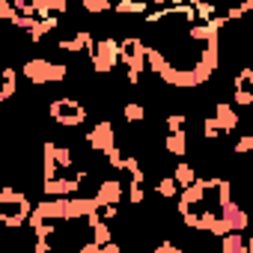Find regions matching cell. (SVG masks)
<instances>
[{
  "instance_id": "4316f807",
  "label": "cell",
  "mask_w": 253,
  "mask_h": 253,
  "mask_svg": "<svg viewBox=\"0 0 253 253\" xmlns=\"http://www.w3.org/2000/svg\"><path fill=\"white\" fill-rule=\"evenodd\" d=\"M185 122H188V119H185L182 113H170V116H167V131H185Z\"/></svg>"
},
{
  "instance_id": "4fadbf2b",
  "label": "cell",
  "mask_w": 253,
  "mask_h": 253,
  "mask_svg": "<svg viewBox=\"0 0 253 253\" xmlns=\"http://www.w3.org/2000/svg\"><path fill=\"white\" fill-rule=\"evenodd\" d=\"M92 45H95V39H92L86 30H81L75 39H63V42H60V51H72V54L86 51V54H89V51H92Z\"/></svg>"
},
{
  "instance_id": "d4e9b609",
  "label": "cell",
  "mask_w": 253,
  "mask_h": 253,
  "mask_svg": "<svg viewBox=\"0 0 253 253\" xmlns=\"http://www.w3.org/2000/svg\"><path fill=\"white\" fill-rule=\"evenodd\" d=\"M232 149H235V155H247V152H253V134H244V137H238Z\"/></svg>"
},
{
  "instance_id": "e0dca14e",
  "label": "cell",
  "mask_w": 253,
  "mask_h": 253,
  "mask_svg": "<svg viewBox=\"0 0 253 253\" xmlns=\"http://www.w3.org/2000/svg\"><path fill=\"white\" fill-rule=\"evenodd\" d=\"M42 152L54 155L60 167H72V161H75V152H72V149H66V146H57V143H45V146H42Z\"/></svg>"
},
{
  "instance_id": "f1b7e54d",
  "label": "cell",
  "mask_w": 253,
  "mask_h": 253,
  "mask_svg": "<svg viewBox=\"0 0 253 253\" xmlns=\"http://www.w3.org/2000/svg\"><path fill=\"white\" fill-rule=\"evenodd\" d=\"M101 253H119V244H113V241H107V244L101 247Z\"/></svg>"
},
{
  "instance_id": "8992f818",
  "label": "cell",
  "mask_w": 253,
  "mask_h": 253,
  "mask_svg": "<svg viewBox=\"0 0 253 253\" xmlns=\"http://www.w3.org/2000/svg\"><path fill=\"white\" fill-rule=\"evenodd\" d=\"M86 179V170H81L75 179H63V176H57V179H45L42 182V191H45V197H75L78 191H81V182Z\"/></svg>"
},
{
  "instance_id": "f546056e",
  "label": "cell",
  "mask_w": 253,
  "mask_h": 253,
  "mask_svg": "<svg viewBox=\"0 0 253 253\" xmlns=\"http://www.w3.org/2000/svg\"><path fill=\"white\" fill-rule=\"evenodd\" d=\"M247 253H253V235L247 238Z\"/></svg>"
},
{
  "instance_id": "5b68a950",
  "label": "cell",
  "mask_w": 253,
  "mask_h": 253,
  "mask_svg": "<svg viewBox=\"0 0 253 253\" xmlns=\"http://www.w3.org/2000/svg\"><path fill=\"white\" fill-rule=\"evenodd\" d=\"M33 209L36 206L30 200H24V203H0V223L9 226V229H18V226H24L30 220Z\"/></svg>"
},
{
  "instance_id": "3957f363",
  "label": "cell",
  "mask_w": 253,
  "mask_h": 253,
  "mask_svg": "<svg viewBox=\"0 0 253 253\" xmlns=\"http://www.w3.org/2000/svg\"><path fill=\"white\" fill-rule=\"evenodd\" d=\"M48 116H51L57 125L75 128V125H84V122H86V107H84L81 101H75V98H57V101H51Z\"/></svg>"
},
{
  "instance_id": "7c38bea8",
  "label": "cell",
  "mask_w": 253,
  "mask_h": 253,
  "mask_svg": "<svg viewBox=\"0 0 253 253\" xmlns=\"http://www.w3.org/2000/svg\"><path fill=\"white\" fill-rule=\"evenodd\" d=\"M164 149H167L170 155H176V158H185V155H188V134H185V131H167Z\"/></svg>"
},
{
  "instance_id": "484cf974",
  "label": "cell",
  "mask_w": 253,
  "mask_h": 253,
  "mask_svg": "<svg viewBox=\"0 0 253 253\" xmlns=\"http://www.w3.org/2000/svg\"><path fill=\"white\" fill-rule=\"evenodd\" d=\"M107 155V161H110V167H116V170H125V158H128V155H122L116 146L110 149V152H104Z\"/></svg>"
},
{
  "instance_id": "ba28073f",
  "label": "cell",
  "mask_w": 253,
  "mask_h": 253,
  "mask_svg": "<svg viewBox=\"0 0 253 253\" xmlns=\"http://www.w3.org/2000/svg\"><path fill=\"white\" fill-rule=\"evenodd\" d=\"M86 143H89V149H95V152H110L113 146H116V134H113V122H95V128L86 134Z\"/></svg>"
},
{
  "instance_id": "30bf717a",
  "label": "cell",
  "mask_w": 253,
  "mask_h": 253,
  "mask_svg": "<svg viewBox=\"0 0 253 253\" xmlns=\"http://www.w3.org/2000/svg\"><path fill=\"white\" fill-rule=\"evenodd\" d=\"M214 119L220 122L223 134H229V131H235V128H238V110H235L232 104H226V101H220V104L214 107Z\"/></svg>"
},
{
  "instance_id": "6da1fadb",
  "label": "cell",
  "mask_w": 253,
  "mask_h": 253,
  "mask_svg": "<svg viewBox=\"0 0 253 253\" xmlns=\"http://www.w3.org/2000/svg\"><path fill=\"white\" fill-rule=\"evenodd\" d=\"M119 60L125 63V78H128V84L131 86H137L140 84V75H143V69L149 66V57H146V42L143 39H134V36H128V39H122L119 42Z\"/></svg>"
},
{
  "instance_id": "d6986e66",
  "label": "cell",
  "mask_w": 253,
  "mask_h": 253,
  "mask_svg": "<svg viewBox=\"0 0 253 253\" xmlns=\"http://www.w3.org/2000/svg\"><path fill=\"white\" fill-rule=\"evenodd\" d=\"M173 176H176V182H179L182 188H191V185L197 182V173H194V167H191L188 161H179V167H176Z\"/></svg>"
},
{
  "instance_id": "7a4b0ae2",
  "label": "cell",
  "mask_w": 253,
  "mask_h": 253,
  "mask_svg": "<svg viewBox=\"0 0 253 253\" xmlns=\"http://www.w3.org/2000/svg\"><path fill=\"white\" fill-rule=\"evenodd\" d=\"M24 78L30 84H36V86H42V84H60V81H66V66L36 57V60L24 63Z\"/></svg>"
},
{
  "instance_id": "83f0119b",
  "label": "cell",
  "mask_w": 253,
  "mask_h": 253,
  "mask_svg": "<svg viewBox=\"0 0 253 253\" xmlns=\"http://www.w3.org/2000/svg\"><path fill=\"white\" fill-rule=\"evenodd\" d=\"M155 250H158V253H179V247H176L173 241H164V244H158Z\"/></svg>"
},
{
  "instance_id": "44dd1931",
  "label": "cell",
  "mask_w": 253,
  "mask_h": 253,
  "mask_svg": "<svg viewBox=\"0 0 253 253\" xmlns=\"http://www.w3.org/2000/svg\"><path fill=\"white\" fill-rule=\"evenodd\" d=\"M81 6H84V12H89V15H101V12L113 9L110 0H81Z\"/></svg>"
},
{
  "instance_id": "603a6c76",
  "label": "cell",
  "mask_w": 253,
  "mask_h": 253,
  "mask_svg": "<svg viewBox=\"0 0 253 253\" xmlns=\"http://www.w3.org/2000/svg\"><path fill=\"white\" fill-rule=\"evenodd\" d=\"M122 116L128 119V122H143L146 110H143V104H137V101H128V104H125V110H122Z\"/></svg>"
},
{
  "instance_id": "7402d4cb",
  "label": "cell",
  "mask_w": 253,
  "mask_h": 253,
  "mask_svg": "<svg viewBox=\"0 0 253 253\" xmlns=\"http://www.w3.org/2000/svg\"><path fill=\"white\" fill-rule=\"evenodd\" d=\"M220 134H223L220 122H217L214 116H206V119H203V137H209V140H217Z\"/></svg>"
},
{
  "instance_id": "2e32d148",
  "label": "cell",
  "mask_w": 253,
  "mask_h": 253,
  "mask_svg": "<svg viewBox=\"0 0 253 253\" xmlns=\"http://www.w3.org/2000/svg\"><path fill=\"white\" fill-rule=\"evenodd\" d=\"M57 27H60V18H57V15L39 18V21H36V27L30 30V42H42V36H45V33H51V30H57Z\"/></svg>"
},
{
  "instance_id": "277c9868",
  "label": "cell",
  "mask_w": 253,
  "mask_h": 253,
  "mask_svg": "<svg viewBox=\"0 0 253 253\" xmlns=\"http://www.w3.org/2000/svg\"><path fill=\"white\" fill-rule=\"evenodd\" d=\"M89 63L98 75H107L119 63V42L116 39H95V45L89 51Z\"/></svg>"
},
{
  "instance_id": "ffe728a7",
  "label": "cell",
  "mask_w": 253,
  "mask_h": 253,
  "mask_svg": "<svg viewBox=\"0 0 253 253\" xmlns=\"http://www.w3.org/2000/svg\"><path fill=\"white\" fill-rule=\"evenodd\" d=\"M155 191H158V197H167V200H173V197L182 191V185L176 182V176H167V179H161V182H158V188H155Z\"/></svg>"
},
{
  "instance_id": "cb8c5ba5",
  "label": "cell",
  "mask_w": 253,
  "mask_h": 253,
  "mask_svg": "<svg viewBox=\"0 0 253 253\" xmlns=\"http://www.w3.org/2000/svg\"><path fill=\"white\" fill-rule=\"evenodd\" d=\"M18 15H21V9L12 3V0H0V18H3V21H9V24H12Z\"/></svg>"
},
{
  "instance_id": "9a60e30c",
  "label": "cell",
  "mask_w": 253,
  "mask_h": 253,
  "mask_svg": "<svg viewBox=\"0 0 253 253\" xmlns=\"http://www.w3.org/2000/svg\"><path fill=\"white\" fill-rule=\"evenodd\" d=\"M113 12L116 15H146V0H116Z\"/></svg>"
},
{
  "instance_id": "ac0fdd59",
  "label": "cell",
  "mask_w": 253,
  "mask_h": 253,
  "mask_svg": "<svg viewBox=\"0 0 253 253\" xmlns=\"http://www.w3.org/2000/svg\"><path fill=\"white\" fill-rule=\"evenodd\" d=\"M18 75H15V69L12 66H6L3 69V86H0V101H9L12 95H15V89H18Z\"/></svg>"
},
{
  "instance_id": "9c48e42d",
  "label": "cell",
  "mask_w": 253,
  "mask_h": 253,
  "mask_svg": "<svg viewBox=\"0 0 253 253\" xmlns=\"http://www.w3.org/2000/svg\"><path fill=\"white\" fill-rule=\"evenodd\" d=\"M232 101H235L238 107H250V104H253V69H250V66L238 69V75H235V92H232Z\"/></svg>"
},
{
  "instance_id": "52a82bcc",
  "label": "cell",
  "mask_w": 253,
  "mask_h": 253,
  "mask_svg": "<svg viewBox=\"0 0 253 253\" xmlns=\"http://www.w3.org/2000/svg\"><path fill=\"white\" fill-rule=\"evenodd\" d=\"M125 170L131 173V182H128V203L131 206H140L143 200H146V179H143V170H140V161L137 158H125Z\"/></svg>"
},
{
  "instance_id": "8fae6325",
  "label": "cell",
  "mask_w": 253,
  "mask_h": 253,
  "mask_svg": "<svg viewBox=\"0 0 253 253\" xmlns=\"http://www.w3.org/2000/svg\"><path fill=\"white\" fill-rule=\"evenodd\" d=\"M95 197H98V203H101V206H107V203H119V200L125 197V188H122V182L107 179V182H101V185H98Z\"/></svg>"
},
{
  "instance_id": "5bb4252c",
  "label": "cell",
  "mask_w": 253,
  "mask_h": 253,
  "mask_svg": "<svg viewBox=\"0 0 253 253\" xmlns=\"http://www.w3.org/2000/svg\"><path fill=\"white\" fill-rule=\"evenodd\" d=\"M220 250L223 253H247V241L238 229H229L226 235H220Z\"/></svg>"
}]
</instances>
